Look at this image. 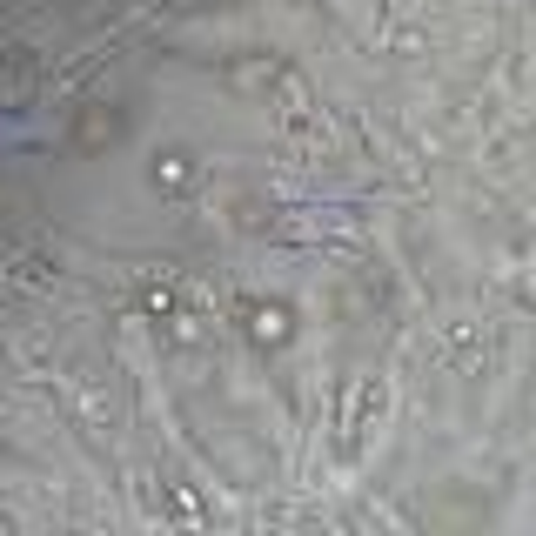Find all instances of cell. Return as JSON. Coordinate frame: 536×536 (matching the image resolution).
<instances>
[{"instance_id":"6da1fadb","label":"cell","mask_w":536,"mask_h":536,"mask_svg":"<svg viewBox=\"0 0 536 536\" xmlns=\"http://www.w3.org/2000/svg\"><path fill=\"white\" fill-rule=\"evenodd\" d=\"M248 329L262 335V342H282V335H289V309H275V302H255V309H248Z\"/></svg>"},{"instance_id":"7a4b0ae2","label":"cell","mask_w":536,"mask_h":536,"mask_svg":"<svg viewBox=\"0 0 536 536\" xmlns=\"http://www.w3.org/2000/svg\"><path fill=\"white\" fill-rule=\"evenodd\" d=\"M155 181H168V188H181V181H188V155H161Z\"/></svg>"}]
</instances>
